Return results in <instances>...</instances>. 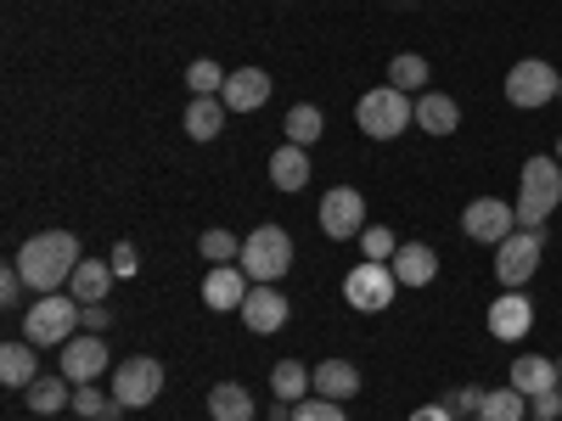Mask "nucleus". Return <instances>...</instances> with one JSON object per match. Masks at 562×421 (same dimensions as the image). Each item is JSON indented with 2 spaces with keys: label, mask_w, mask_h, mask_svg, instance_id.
Returning <instances> with one entry per match:
<instances>
[{
  "label": "nucleus",
  "mask_w": 562,
  "mask_h": 421,
  "mask_svg": "<svg viewBox=\"0 0 562 421\" xmlns=\"http://www.w3.org/2000/svg\"><path fill=\"white\" fill-rule=\"evenodd\" d=\"M394 287H400L394 264L366 259V264H355V270L344 275V304H349V309H360V315H383V309L394 304Z\"/></svg>",
  "instance_id": "6e6552de"
},
{
  "label": "nucleus",
  "mask_w": 562,
  "mask_h": 421,
  "mask_svg": "<svg viewBox=\"0 0 562 421\" xmlns=\"http://www.w3.org/2000/svg\"><path fill=\"white\" fill-rule=\"evenodd\" d=\"M281 129H288V140H293V147H315V140H321V129H326V118H321V107L299 102V107L288 113V124H281Z\"/></svg>",
  "instance_id": "c756f323"
},
{
  "label": "nucleus",
  "mask_w": 562,
  "mask_h": 421,
  "mask_svg": "<svg viewBox=\"0 0 562 421\" xmlns=\"http://www.w3.org/2000/svg\"><path fill=\"white\" fill-rule=\"evenodd\" d=\"M394 275H400V287H434L439 253H434L428 242H400V253H394Z\"/></svg>",
  "instance_id": "6ab92c4d"
},
{
  "label": "nucleus",
  "mask_w": 562,
  "mask_h": 421,
  "mask_svg": "<svg viewBox=\"0 0 562 421\" xmlns=\"http://www.w3.org/2000/svg\"><path fill=\"white\" fill-rule=\"evenodd\" d=\"M79 259H85V248H79L74 230H40V237H29L18 248L12 264L23 270V281L34 293H63L74 281V270H79Z\"/></svg>",
  "instance_id": "f257e3e1"
},
{
  "label": "nucleus",
  "mask_w": 562,
  "mask_h": 421,
  "mask_svg": "<svg viewBox=\"0 0 562 421\" xmlns=\"http://www.w3.org/2000/svg\"><path fill=\"white\" fill-rule=\"evenodd\" d=\"M108 264H113V275H135V270H140V253H135L130 242H119V248L108 253Z\"/></svg>",
  "instance_id": "4c0bfd02"
},
{
  "label": "nucleus",
  "mask_w": 562,
  "mask_h": 421,
  "mask_svg": "<svg viewBox=\"0 0 562 421\" xmlns=\"http://www.w3.org/2000/svg\"><path fill=\"white\" fill-rule=\"evenodd\" d=\"M479 421H529V394L518 388H484V405H479Z\"/></svg>",
  "instance_id": "cd10ccee"
},
{
  "label": "nucleus",
  "mask_w": 562,
  "mask_h": 421,
  "mask_svg": "<svg viewBox=\"0 0 562 421\" xmlns=\"http://www.w3.org/2000/svg\"><path fill=\"white\" fill-rule=\"evenodd\" d=\"M102 371H108V343H102V332H85V338H68V343H63V377H68L74 388L97 383Z\"/></svg>",
  "instance_id": "ddd939ff"
},
{
  "label": "nucleus",
  "mask_w": 562,
  "mask_h": 421,
  "mask_svg": "<svg viewBox=\"0 0 562 421\" xmlns=\"http://www.w3.org/2000/svg\"><path fill=\"white\" fill-rule=\"evenodd\" d=\"M529 421H546V416H529ZM557 421H562V416H557Z\"/></svg>",
  "instance_id": "37998d69"
},
{
  "label": "nucleus",
  "mask_w": 562,
  "mask_h": 421,
  "mask_svg": "<svg viewBox=\"0 0 562 421\" xmlns=\"http://www.w3.org/2000/svg\"><path fill=\"white\" fill-rule=\"evenodd\" d=\"M23 399H29L34 416H57V410L74 405V383L63 377V371H57V377H34V383L23 388Z\"/></svg>",
  "instance_id": "5701e85b"
},
{
  "label": "nucleus",
  "mask_w": 562,
  "mask_h": 421,
  "mask_svg": "<svg viewBox=\"0 0 562 421\" xmlns=\"http://www.w3.org/2000/svg\"><path fill=\"white\" fill-rule=\"evenodd\" d=\"M79 298L68 293H40L34 304H29V315H23V338L34 343V349H63L74 332H79Z\"/></svg>",
  "instance_id": "20e7f679"
},
{
  "label": "nucleus",
  "mask_w": 562,
  "mask_h": 421,
  "mask_svg": "<svg viewBox=\"0 0 562 421\" xmlns=\"http://www.w3.org/2000/svg\"><path fill=\"white\" fill-rule=\"evenodd\" d=\"M108 287H113V264H102V259H79V270H74V281H68V293H74L79 304H102Z\"/></svg>",
  "instance_id": "393cba45"
},
{
  "label": "nucleus",
  "mask_w": 562,
  "mask_h": 421,
  "mask_svg": "<svg viewBox=\"0 0 562 421\" xmlns=\"http://www.w3.org/2000/svg\"><path fill=\"white\" fill-rule=\"evenodd\" d=\"M461 421H479V416H461Z\"/></svg>",
  "instance_id": "a18cd8bd"
},
{
  "label": "nucleus",
  "mask_w": 562,
  "mask_h": 421,
  "mask_svg": "<svg viewBox=\"0 0 562 421\" xmlns=\"http://www.w3.org/2000/svg\"><path fill=\"white\" fill-rule=\"evenodd\" d=\"M389 84H394V90H405V96H422V90H428V57L400 52V57L389 62Z\"/></svg>",
  "instance_id": "c85d7f7f"
},
{
  "label": "nucleus",
  "mask_w": 562,
  "mask_h": 421,
  "mask_svg": "<svg viewBox=\"0 0 562 421\" xmlns=\"http://www.w3.org/2000/svg\"><path fill=\"white\" fill-rule=\"evenodd\" d=\"M416 129H428V135H456L461 129V107L456 96H445V90H422L416 96Z\"/></svg>",
  "instance_id": "f3484780"
},
{
  "label": "nucleus",
  "mask_w": 562,
  "mask_h": 421,
  "mask_svg": "<svg viewBox=\"0 0 562 421\" xmlns=\"http://www.w3.org/2000/svg\"><path fill=\"white\" fill-rule=\"evenodd\" d=\"M74 410H79L85 421H113V416H119L124 405H119L113 394H97V388H90V383H85V388L74 394Z\"/></svg>",
  "instance_id": "473e14b6"
},
{
  "label": "nucleus",
  "mask_w": 562,
  "mask_h": 421,
  "mask_svg": "<svg viewBox=\"0 0 562 421\" xmlns=\"http://www.w3.org/2000/svg\"><path fill=\"white\" fill-rule=\"evenodd\" d=\"M360 248H366V259H383V264H389V259L400 253V248H394V230H389V225H366V230H360Z\"/></svg>",
  "instance_id": "f704fd0d"
},
{
  "label": "nucleus",
  "mask_w": 562,
  "mask_h": 421,
  "mask_svg": "<svg viewBox=\"0 0 562 421\" xmlns=\"http://www.w3.org/2000/svg\"><path fill=\"white\" fill-rule=\"evenodd\" d=\"M529 326H535V304H529L524 287H518V293H501V298L490 304V338H495V343H524Z\"/></svg>",
  "instance_id": "f8f14e48"
},
{
  "label": "nucleus",
  "mask_w": 562,
  "mask_h": 421,
  "mask_svg": "<svg viewBox=\"0 0 562 421\" xmlns=\"http://www.w3.org/2000/svg\"><path fill=\"white\" fill-rule=\"evenodd\" d=\"M479 405H484V388H456L450 394V410L456 416H479Z\"/></svg>",
  "instance_id": "e433bc0d"
},
{
  "label": "nucleus",
  "mask_w": 562,
  "mask_h": 421,
  "mask_svg": "<svg viewBox=\"0 0 562 421\" xmlns=\"http://www.w3.org/2000/svg\"><path fill=\"white\" fill-rule=\"evenodd\" d=\"M540 253H546V225L540 230H512V237L495 248V281L506 293H518V287H529V275L540 270Z\"/></svg>",
  "instance_id": "423d86ee"
},
{
  "label": "nucleus",
  "mask_w": 562,
  "mask_h": 421,
  "mask_svg": "<svg viewBox=\"0 0 562 421\" xmlns=\"http://www.w3.org/2000/svg\"><path fill=\"white\" fill-rule=\"evenodd\" d=\"M310 147H293V140H288V147H276L270 152V185H276V192H304V185H310Z\"/></svg>",
  "instance_id": "a211bd4d"
},
{
  "label": "nucleus",
  "mask_w": 562,
  "mask_h": 421,
  "mask_svg": "<svg viewBox=\"0 0 562 421\" xmlns=\"http://www.w3.org/2000/svg\"><path fill=\"white\" fill-rule=\"evenodd\" d=\"M405 421H456V410L450 405H416Z\"/></svg>",
  "instance_id": "a19ab883"
},
{
  "label": "nucleus",
  "mask_w": 562,
  "mask_h": 421,
  "mask_svg": "<svg viewBox=\"0 0 562 421\" xmlns=\"http://www.w3.org/2000/svg\"><path fill=\"white\" fill-rule=\"evenodd\" d=\"M366 197L355 192V185H333V192L321 197V230L333 242H360V230H366Z\"/></svg>",
  "instance_id": "9d476101"
},
{
  "label": "nucleus",
  "mask_w": 562,
  "mask_h": 421,
  "mask_svg": "<svg viewBox=\"0 0 562 421\" xmlns=\"http://www.w3.org/2000/svg\"><path fill=\"white\" fill-rule=\"evenodd\" d=\"M34 377H40V349L29 338L0 349V383H7V388H29Z\"/></svg>",
  "instance_id": "4be33fe9"
},
{
  "label": "nucleus",
  "mask_w": 562,
  "mask_h": 421,
  "mask_svg": "<svg viewBox=\"0 0 562 421\" xmlns=\"http://www.w3.org/2000/svg\"><path fill=\"white\" fill-rule=\"evenodd\" d=\"M198 253H203L209 264H237V259H243V242L231 237V230L214 225V230H203V237H198Z\"/></svg>",
  "instance_id": "7c9ffc66"
},
{
  "label": "nucleus",
  "mask_w": 562,
  "mask_h": 421,
  "mask_svg": "<svg viewBox=\"0 0 562 421\" xmlns=\"http://www.w3.org/2000/svg\"><path fill=\"white\" fill-rule=\"evenodd\" d=\"M248 287H254V281L243 275V264H209V275H203V304H209L214 315H231V309H243Z\"/></svg>",
  "instance_id": "2eb2a0df"
},
{
  "label": "nucleus",
  "mask_w": 562,
  "mask_h": 421,
  "mask_svg": "<svg viewBox=\"0 0 562 421\" xmlns=\"http://www.w3.org/2000/svg\"><path fill=\"white\" fill-rule=\"evenodd\" d=\"M220 102H225L231 113H259V107L270 102V73H265V68H237V73L225 79Z\"/></svg>",
  "instance_id": "dca6fc26"
},
{
  "label": "nucleus",
  "mask_w": 562,
  "mask_h": 421,
  "mask_svg": "<svg viewBox=\"0 0 562 421\" xmlns=\"http://www.w3.org/2000/svg\"><path fill=\"white\" fill-rule=\"evenodd\" d=\"M557 203H562V163L557 158H529L524 163V174H518V225L524 230H540L551 214H557Z\"/></svg>",
  "instance_id": "f03ea898"
},
{
  "label": "nucleus",
  "mask_w": 562,
  "mask_h": 421,
  "mask_svg": "<svg viewBox=\"0 0 562 421\" xmlns=\"http://www.w3.org/2000/svg\"><path fill=\"white\" fill-rule=\"evenodd\" d=\"M225 68L220 62H209V57H198L192 68H186V90H192V96H220V90H225Z\"/></svg>",
  "instance_id": "2f4dec72"
},
{
  "label": "nucleus",
  "mask_w": 562,
  "mask_h": 421,
  "mask_svg": "<svg viewBox=\"0 0 562 421\" xmlns=\"http://www.w3.org/2000/svg\"><path fill=\"white\" fill-rule=\"evenodd\" d=\"M237 264H243V275L254 281V287H276V281L293 270V237L281 225H259L254 237L243 242V259Z\"/></svg>",
  "instance_id": "39448f33"
},
{
  "label": "nucleus",
  "mask_w": 562,
  "mask_h": 421,
  "mask_svg": "<svg viewBox=\"0 0 562 421\" xmlns=\"http://www.w3.org/2000/svg\"><path fill=\"white\" fill-rule=\"evenodd\" d=\"M79 320H85V332H108V320H113V315H108L102 304H85V309H79Z\"/></svg>",
  "instance_id": "ea45409f"
},
{
  "label": "nucleus",
  "mask_w": 562,
  "mask_h": 421,
  "mask_svg": "<svg viewBox=\"0 0 562 421\" xmlns=\"http://www.w3.org/2000/svg\"><path fill=\"white\" fill-rule=\"evenodd\" d=\"M315 394H321V399H338V405L355 399V394H360V371H355L349 360H321V365H315Z\"/></svg>",
  "instance_id": "412c9836"
},
{
  "label": "nucleus",
  "mask_w": 562,
  "mask_h": 421,
  "mask_svg": "<svg viewBox=\"0 0 562 421\" xmlns=\"http://www.w3.org/2000/svg\"><path fill=\"white\" fill-rule=\"evenodd\" d=\"M557 377H562V360H557Z\"/></svg>",
  "instance_id": "c03bdc74"
},
{
  "label": "nucleus",
  "mask_w": 562,
  "mask_h": 421,
  "mask_svg": "<svg viewBox=\"0 0 562 421\" xmlns=\"http://www.w3.org/2000/svg\"><path fill=\"white\" fill-rule=\"evenodd\" d=\"M557 84H562V73H557L546 57H524V62H512V68H506V79H501L506 102H512V107H524V113H535V107L557 102Z\"/></svg>",
  "instance_id": "0eeeda50"
},
{
  "label": "nucleus",
  "mask_w": 562,
  "mask_h": 421,
  "mask_svg": "<svg viewBox=\"0 0 562 421\" xmlns=\"http://www.w3.org/2000/svg\"><path fill=\"white\" fill-rule=\"evenodd\" d=\"M293 421H349V416H344V405H338V399L310 394V399H299V405H293Z\"/></svg>",
  "instance_id": "72a5a7b5"
},
{
  "label": "nucleus",
  "mask_w": 562,
  "mask_h": 421,
  "mask_svg": "<svg viewBox=\"0 0 562 421\" xmlns=\"http://www.w3.org/2000/svg\"><path fill=\"white\" fill-rule=\"evenodd\" d=\"M225 102L220 96H192V107H186V135L192 140H220V129H225Z\"/></svg>",
  "instance_id": "a878e982"
},
{
  "label": "nucleus",
  "mask_w": 562,
  "mask_h": 421,
  "mask_svg": "<svg viewBox=\"0 0 562 421\" xmlns=\"http://www.w3.org/2000/svg\"><path fill=\"white\" fill-rule=\"evenodd\" d=\"M158 394H164V365H158L153 354H135V360H124V365L113 371V399H119L124 410H147Z\"/></svg>",
  "instance_id": "1a4fd4ad"
},
{
  "label": "nucleus",
  "mask_w": 562,
  "mask_h": 421,
  "mask_svg": "<svg viewBox=\"0 0 562 421\" xmlns=\"http://www.w3.org/2000/svg\"><path fill=\"white\" fill-rule=\"evenodd\" d=\"M270 394H276V399H288V405H299L304 394H315V371H310L304 360H276V371H270Z\"/></svg>",
  "instance_id": "b1692460"
},
{
  "label": "nucleus",
  "mask_w": 562,
  "mask_h": 421,
  "mask_svg": "<svg viewBox=\"0 0 562 421\" xmlns=\"http://www.w3.org/2000/svg\"><path fill=\"white\" fill-rule=\"evenodd\" d=\"M512 388L518 394H551V388H562V377H557V360H540V354H518L512 360Z\"/></svg>",
  "instance_id": "aec40b11"
},
{
  "label": "nucleus",
  "mask_w": 562,
  "mask_h": 421,
  "mask_svg": "<svg viewBox=\"0 0 562 421\" xmlns=\"http://www.w3.org/2000/svg\"><path fill=\"white\" fill-rule=\"evenodd\" d=\"M23 287H29V281H23V270H18V264H7V270H0V304H7V309H18Z\"/></svg>",
  "instance_id": "c9c22d12"
},
{
  "label": "nucleus",
  "mask_w": 562,
  "mask_h": 421,
  "mask_svg": "<svg viewBox=\"0 0 562 421\" xmlns=\"http://www.w3.org/2000/svg\"><path fill=\"white\" fill-rule=\"evenodd\" d=\"M529 410H535V416H546V421H557V416H562V388L535 394V399H529Z\"/></svg>",
  "instance_id": "58836bf2"
},
{
  "label": "nucleus",
  "mask_w": 562,
  "mask_h": 421,
  "mask_svg": "<svg viewBox=\"0 0 562 421\" xmlns=\"http://www.w3.org/2000/svg\"><path fill=\"white\" fill-rule=\"evenodd\" d=\"M355 124H360L366 140H400L416 124V102L405 96V90H394V84H378V90H366V96L355 102Z\"/></svg>",
  "instance_id": "7ed1b4c3"
},
{
  "label": "nucleus",
  "mask_w": 562,
  "mask_h": 421,
  "mask_svg": "<svg viewBox=\"0 0 562 421\" xmlns=\"http://www.w3.org/2000/svg\"><path fill=\"white\" fill-rule=\"evenodd\" d=\"M461 230L473 242H484V248H501L512 230H518V208L501 203V197H473V203L461 208Z\"/></svg>",
  "instance_id": "9b49d317"
},
{
  "label": "nucleus",
  "mask_w": 562,
  "mask_h": 421,
  "mask_svg": "<svg viewBox=\"0 0 562 421\" xmlns=\"http://www.w3.org/2000/svg\"><path fill=\"white\" fill-rule=\"evenodd\" d=\"M243 326L254 338H270V332H281V326H288V315H293V304L281 298L276 287H248V298H243Z\"/></svg>",
  "instance_id": "4468645a"
},
{
  "label": "nucleus",
  "mask_w": 562,
  "mask_h": 421,
  "mask_svg": "<svg viewBox=\"0 0 562 421\" xmlns=\"http://www.w3.org/2000/svg\"><path fill=\"white\" fill-rule=\"evenodd\" d=\"M209 416H214V421H254V394H248L243 383H214Z\"/></svg>",
  "instance_id": "bb28decb"
},
{
  "label": "nucleus",
  "mask_w": 562,
  "mask_h": 421,
  "mask_svg": "<svg viewBox=\"0 0 562 421\" xmlns=\"http://www.w3.org/2000/svg\"><path fill=\"white\" fill-rule=\"evenodd\" d=\"M551 158H557V163H562V135H557V152H551Z\"/></svg>",
  "instance_id": "79ce46f5"
}]
</instances>
